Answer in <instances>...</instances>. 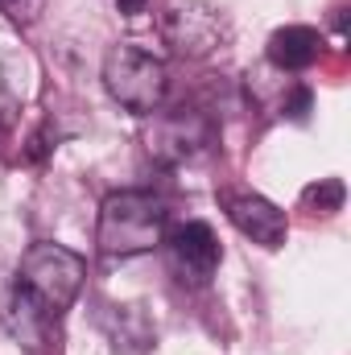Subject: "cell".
Segmentation results:
<instances>
[{"label": "cell", "mask_w": 351, "mask_h": 355, "mask_svg": "<svg viewBox=\"0 0 351 355\" xmlns=\"http://www.w3.org/2000/svg\"><path fill=\"white\" fill-rule=\"evenodd\" d=\"M166 248H170V265L182 281L190 285H207L215 277V268L223 261V248L211 232V223L203 219H190V223H178L174 232L166 236Z\"/></svg>", "instance_id": "52a82bcc"}, {"label": "cell", "mask_w": 351, "mask_h": 355, "mask_svg": "<svg viewBox=\"0 0 351 355\" xmlns=\"http://www.w3.org/2000/svg\"><path fill=\"white\" fill-rule=\"evenodd\" d=\"M12 4H25V0H12Z\"/></svg>", "instance_id": "5bb4252c"}, {"label": "cell", "mask_w": 351, "mask_h": 355, "mask_svg": "<svg viewBox=\"0 0 351 355\" xmlns=\"http://www.w3.org/2000/svg\"><path fill=\"white\" fill-rule=\"evenodd\" d=\"M54 318H58V314H50V310H46L25 285L12 281L8 302H4V322H8V331H12V339H17L21 347L42 352V347L50 343V327H54Z\"/></svg>", "instance_id": "9c48e42d"}, {"label": "cell", "mask_w": 351, "mask_h": 355, "mask_svg": "<svg viewBox=\"0 0 351 355\" xmlns=\"http://www.w3.org/2000/svg\"><path fill=\"white\" fill-rule=\"evenodd\" d=\"M219 198H223V211H228L232 227H236L244 240L261 244L268 252L285 244L289 219H285V211H281L277 202H268L264 194H252V190H223Z\"/></svg>", "instance_id": "8992f818"}, {"label": "cell", "mask_w": 351, "mask_h": 355, "mask_svg": "<svg viewBox=\"0 0 351 355\" xmlns=\"http://www.w3.org/2000/svg\"><path fill=\"white\" fill-rule=\"evenodd\" d=\"M83 277H87L83 257H75L71 248L50 244V240H37L17 265V285H25L50 314H62L75 306Z\"/></svg>", "instance_id": "3957f363"}, {"label": "cell", "mask_w": 351, "mask_h": 355, "mask_svg": "<svg viewBox=\"0 0 351 355\" xmlns=\"http://www.w3.org/2000/svg\"><path fill=\"white\" fill-rule=\"evenodd\" d=\"M157 29L166 46L182 58H207L228 46L232 25L215 0H162Z\"/></svg>", "instance_id": "277c9868"}, {"label": "cell", "mask_w": 351, "mask_h": 355, "mask_svg": "<svg viewBox=\"0 0 351 355\" xmlns=\"http://www.w3.org/2000/svg\"><path fill=\"white\" fill-rule=\"evenodd\" d=\"M99 79H103V91H108L124 112H132V116H153V112H162L166 91H170L166 62H162L157 54H149L145 46H137V42H116V46L103 54Z\"/></svg>", "instance_id": "7a4b0ae2"}, {"label": "cell", "mask_w": 351, "mask_h": 355, "mask_svg": "<svg viewBox=\"0 0 351 355\" xmlns=\"http://www.w3.org/2000/svg\"><path fill=\"white\" fill-rule=\"evenodd\" d=\"M211 141H215V128L194 107H174V112H162V116L153 112V124L145 128V149L162 166L194 162L198 153L211 149Z\"/></svg>", "instance_id": "5b68a950"}, {"label": "cell", "mask_w": 351, "mask_h": 355, "mask_svg": "<svg viewBox=\"0 0 351 355\" xmlns=\"http://www.w3.org/2000/svg\"><path fill=\"white\" fill-rule=\"evenodd\" d=\"M166 202L149 190H116L99 207L95 244L103 257H141L166 240Z\"/></svg>", "instance_id": "6da1fadb"}, {"label": "cell", "mask_w": 351, "mask_h": 355, "mask_svg": "<svg viewBox=\"0 0 351 355\" xmlns=\"http://www.w3.org/2000/svg\"><path fill=\"white\" fill-rule=\"evenodd\" d=\"M343 198H348V190H343V182H339V178H323V182H314V186H306V190H302V202H306V207H318L323 215L339 211V207H343Z\"/></svg>", "instance_id": "8fae6325"}, {"label": "cell", "mask_w": 351, "mask_h": 355, "mask_svg": "<svg viewBox=\"0 0 351 355\" xmlns=\"http://www.w3.org/2000/svg\"><path fill=\"white\" fill-rule=\"evenodd\" d=\"M323 54V37L318 29L310 25H285L268 37V62L281 71V75H293V71H310Z\"/></svg>", "instance_id": "30bf717a"}, {"label": "cell", "mask_w": 351, "mask_h": 355, "mask_svg": "<svg viewBox=\"0 0 351 355\" xmlns=\"http://www.w3.org/2000/svg\"><path fill=\"white\" fill-rule=\"evenodd\" d=\"M116 8H120L124 17H141V12L149 8V0H116Z\"/></svg>", "instance_id": "4fadbf2b"}, {"label": "cell", "mask_w": 351, "mask_h": 355, "mask_svg": "<svg viewBox=\"0 0 351 355\" xmlns=\"http://www.w3.org/2000/svg\"><path fill=\"white\" fill-rule=\"evenodd\" d=\"M95 322L120 355H145L157 347V327L141 302H103Z\"/></svg>", "instance_id": "ba28073f"}, {"label": "cell", "mask_w": 351, "mask_h": 355, "mask_svg": "<svg viewBox=\"0 0 351 355\" xmlns=\"http://www.w3.org/2000/svg\"><path fill=\"white\" fill-rule=\"evenodd\" d=\"M306 112H310V91L293 87L285 95V116H289V120H306Z\"/></svg>", "instance_id": "7c38bea8"}]
</instances>
